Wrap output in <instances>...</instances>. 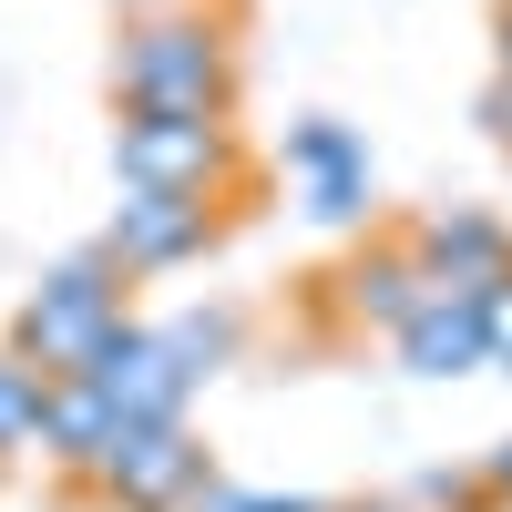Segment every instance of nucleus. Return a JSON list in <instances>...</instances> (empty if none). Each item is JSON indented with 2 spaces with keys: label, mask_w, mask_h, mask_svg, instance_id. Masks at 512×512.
I'll return each mask as SVG.
<instances>
[{
  "label": "nucleus",
  "mask_w": 512,
  "mask_h": 512,
  "mask_svg": "<svg viewBox=\"0 0 512 512\" xmlns=\"http://www.w3.org/2000/svg\"><path fill=\"white\" fill-rule=\"evenodd\" d=\"M123 93H134V113H216L226 62L195 21H154V31L123 41Z\"/></svg>",
  "instance_id": "f257e3e1"
},
{
  "label": "nucleus",
  "mask_w": 512,
  "mask_h": 512,
  "mask_svg": "<svg viewBox=\"0 0 512 512\" xmlns=\"http://www.w3.org/2000/svg\"><path fill=\"white\" fill-rule=\"evenodd\" d=\"M113 164H123L134 195H195L205 205V185H216V164H226V134H216V113H134Z\"/></svg>",
  "instance_id": "f03ea898"
},
{
  "label": "nucleus",
  "mask_w": 512,
  "mask_h": 512,
  "mask_svg": "<svg viewBox=\"0 0 512 512\" xmlns=\"http://www.w3.org/2000/svg\"><path fill=\"white\" fill-rule=\"evenodd\" d=\"M113 328H123V318H113V277H103V267H62L52 287H41V308L21 318V369L72 379Z\"/></svg>",
  "instance_id": "7ed1b4c3"
},
{
  "label": "nucleus",
  "mask_w": 512,
  "mask_h": 512,
  "mask_svg": "<svg viewBox=\"0 0 512 512\" xmlns=\"http://www.w3.org/2000/svg\"><path fill=\"white\" fill-rule=\"evenodd\" d=\"M103 482L123 492V502H144V512H164L185 482H195V441L175 431V420H154V431H113V451H103Z\"/></svg>",
  "instance_id": "20e7f679"
},
{
  "label": "nucleus",
  "mask_w": 512,
  "mask_h": 512,
  "mask_svg": "<svg viewBox=\"0 0 512 512\" xmlns=\"http://www.w3.org/2000/svg\"><path fill=\"white\" fill-rule=\"evenodd\" d=\"M502 226H482V216H441L431 236H420V267H431V297H482L492 277H502Z\"/></svg>",
  "instance_id": "39448f33"
},
{
  "label": "nucleus",
  "mask_w": 512,
  "mask_h": 512,
  "mask_svg": "<svg viewBox=\"0 0 512 512\" xmlns=\"http://www.w3.org/2000/svg\"><path fill=\"white\" fill-rule=\"evenodd\" d=\"M195 236H205V205L195 195H134L113 216V256H123V267H175Z\"/></svg>",
  "instance_id": "423d86ee"
},
{
  "label": "nucleus",
  "mask_w": 512,
  "mask_h": 512,
  "mask_svg": "<svg viewBox=\"0 0 512 512\" xmlns=\"http://www.w3.org/2000/svg\"><path fill=\"white\" fill-rule=\"evenodd\" d=\"M287 164L308 175V205H318V216H359V205H369V154L338 134V123H308V134L287 144Z\"/></svg>",
  "instance_id": "0eeeda50"
},
{
  "label": "nucleus",
  "mask_w": 512,
  "mask_h": 512,
  "mask_svg": "<svg viewBox=\"0 0 512 512\" xmlns=\"http://www.w3.org/2000/svg\"><path fill=\"white\" fill-rule=\"evenodd\" d=\"M400 349H410V369H431V379L472 369V359H482V318H472V297H431V308H410V318H400Z\"/></svg>",
  "instance_id": "6e6552de"
},
{
  "label": "nucleus",
  "mask_w": 512,
  "mask_h": 512,
  "mask_svg": "<svg viewBox=\"0 0 512 512\" xmlns=\"http://www.w3.org/2000/svg\"><path fill=\"white\" fill-rule=\"evenodd\" d=\"M41 400H52V379L21 369V359H0V451H11V441H41Z\"/></svg>",
  "instance_id": "1a4fd4ad"
},
{
  "label": "nucleus",
  "mask_w": 512,
  "mask_h": 512,
  "mask_svg": "<svg viewBox=\"0 0 512 512\" xmlns=\"http://www.w3.org/2000/svg\"><path fill=\"white\" fill-rule=\"evenodd\" d=\"M195 512H308V502H256V492H195Z\"/></svg>",
  "instance_id": "9d476101"
},
{
  "label": "nucleus",
  "mask_w": 512,
  "mask_h": 512,
  "mask_svg": "<svg viewBox=\"0 0 512 512\" xmlns=\"http://www.w3.org/2000/svg\"><path fill=\"white\" fill-rule=\"evenodd\" d=\"M502 482H512V451H502Z\"/></svg>",
  "instance_id": "9b49d317"
}]
</instances>
